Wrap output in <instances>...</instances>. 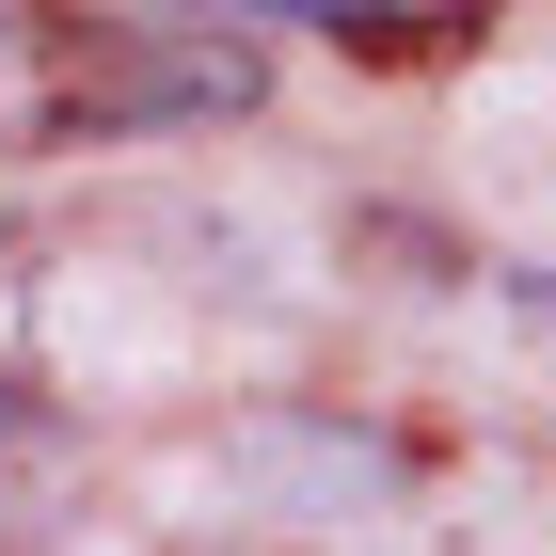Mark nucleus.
I'll return each mask as SVG.
<instances>
[{"label": "nucleus", "instance_id": "1", "mask_svg": "<svg viewBox=\"0 0 556 556\" xmlns=\"http://www.w3.org/2000/svg\"><path fill=\"white\" fill-rule=\"evenodd\" d=\"M239 96H255V48H160V64H143V80H96V112H239Z\"/></svg>", "mask_w": 556, "mask_h": 556}, {"label": "nucleus", "instance_id": "2", "mask_svg": "<svg viewBox=\"0 0 556 556\" xmlns=\"http://www.w3.org/2000/svg\"><path fill=\"white\" fill-rule=\"evenodd\" d=\"M302 33H334V48H429V33H462V16H414V0H334V16H302Z\"/></svg>", "mask_w": 556, "mask_h": 556}, {"label": "nucleus", "instance_id": "3", "mask_svg": "<svg viewBox=\"0 0 556 556\" xmlns=\"http://www.w3.org/2000/svg\"><path fill=\"white\" fill-rule=\"evenodd\" d=\"M0 48H16V16H0Z\"/></svg>", "mask_w": 556, "mask_h": 556}, {"label": "nucleus", "instance_id": "4", "mask_svg": "<svg viewBox=\"0 0 556 556\" xmlns=\"http://www.w3.org/2000/svg\"><path fill=\"white\" fill-rule=\"evenodd\" d=\"M0 414H16V382H0Z\"/></svg>", "mask_w": 556, "mask_h": 556}]
</instances>
